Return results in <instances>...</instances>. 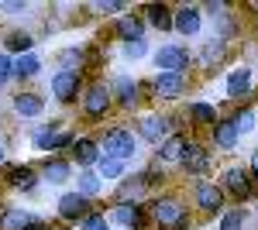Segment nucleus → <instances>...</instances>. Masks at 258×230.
<instances>
[{
  "mask_svg": "<svg viewBox=\"0 0 258 230\" xmlns=\"http://www.w3.org/2000/svg\"><path fill=\"white\" fill-rule=\"evenodd\" d=\"M251 90V72L248 69H234L227 76V96H244Z\"/></svg>",
  "mask_w": 258,
  "mask_h": 230,
  "instance_id": "f3484780",
  "label": "nucleus"
},
{
  "mask_svg": "<svg viewBox=\"0 0 258 230\" xmlns=\"http://www.w3.org/2000/svg\"><path fill=\"white\" fill-rule=\"evenodd\" d=\"M155 65H159L162 72H179L182 76V69H189V52L186 48H176V45H165L159 55H155Z\"/></svg>",
  "mask_w": 258,
  "mask_h": 230,
  "instance_id": "f257e3e1",
  "label": "nucleus"
},
{
  "mask_svg": "<svg viewBox=\"0 0 258 230\" xmlns=\"http://www.w3.org/2000/svg\"><path fill=\"white\" fill-rule=\"evenodd\" d=\"M41 96H35V93H18L14 96V110H18L21 117H38L41 114Z\"/></svg>",
  "mask_w": 258,
  "mask_h": 230,
  "instance_id": "2eb2a0df",
  "label": "nucleus"
},
{
  "mask_svg": "<svg viewBox=\"0 0 258 230\" xmlns=\"http://www.w3.org/2000/svg\"><path fill=\"white\" fill-rule=\"evenodd\" d=\"M224 55H227V45H224V41H210V45L203 48V62H207V65H214V62H220Z\"/></svg>",
  "mask_w": 258,
  "mask_h": 230,
  "instance_id": "cd10ccee",
  "label": "nucleus"
},
{
  "mask_svg": "<svg viewBox=\"0 0 258 230\" xmlns=\"http://www.w3.org/2000/svg\"><path fill=\"white\" fill-rule=\"evenodd\" d=\"M103 148H107V158L124 162V158H131V155H135V137L127 134V131H107Z\"/></svg>",
  "mask_w": 258,
  "mask_h": 230,
  "instance_id": "f03ea898",
  "label": "nucleus"
},
{
  "mask_svg": "<svg viewBox=\"0 0 258 230\" xmlns=\"http://www.w3.org/2000/svg\"><path fill=\"white\" fill-rule=\"evenodd\" d=\"M141 31H145V28H141L138 18H124L120 21V38L127 41V45H131V41H141Z\"/></svg>",
  "mask_w": 258,
  "mask_h": 230,
  "instance_id": "5701e85b",
  "label": "nucleus"
},
{
  "mask_svg": "<svg viewBox=\"0 0 258 230\" xmlns=\"http://www.w3.org/2000/svg\"><path fill=\"white\" fill-rule=\"evenodd\" d=\"M0 227H4V230H45L38 220H35V216H28V213H18V210L4 213V216H0Z\"/></svg>",
  "mask_w": 258,
  "mask_h": 230,
  "instance_id": "9d476101",
  "label": "nucleus"
},
{
  "mask_svg": "<svg viewBox=\"0 0 258 230\" xmlns=\"http://www.w3.org/2000/svg\"><path fill=\"white\" fill-rule=\"evenodd\" d=\"M73 155H76V162H80L83 169H86V165H93V162L100 158L97 144H93V141H86V137H83V141H73Z\"/></svg>",
  "mask_w": 258,
  "mask_h": 230,
  "instance_id": "6ab92c4d",
  "label": "nucleus"
},
{
  "mask_svg": "<svg viewBox=\"0 0 258 230\" xmlns=\"http://www.w3.org/2000/svg\"><path fill=\"white\" fill-rule=\"evenodd\" d=\"M124 172V162L117 158H100V179H120Z\"/></svg>",
  "mask_w": 258,
  "mask_h": 230,
  "instance_id": "a878e982",
  "label": "nucleus"
},
{
  "mask_svg": "<svg viewBox=\"0 0 258 230\" xmlns=\"http://www.w3.org/2000/svg\"><path fill=\"white\" fill-rule=\"evenodd\" d=\"M189 114L197 117V120H203V124H214V110L207 107V103H193V110Z\"/></svg>",
  "mask_w": 258,
  "mask_h": 230,
  "instance_id": "7c9ffc66",
  "label": "nucleus"
},
{
  "mask_svg": "<svg viewBox=\"0 0 258 230\" xmlns=\"http://www.w3.org/2000/svg\"><path fill=\"white\" fill-rule=\"evenodd\" d=\"M38 69H41L38 55H21L18 62H14V72H18V76H35Z\"/></svg>",
  "mask_w": 258,
  "mask_h": 230,
  "instance_id": "393cba45",
  "label": "nucleus"
},
{
  "mask_svg": "<svg viewBox=\"0 0 258 230\" xmlns=\"http://www.w3.org/2000/svg\"><path fill=\"white\" fill-rule=\"evenodd\" d=\"M83 107H86L90 117H103L107 107H110V90H107V86H93L90 93L83 96Z\"/></svg>",
  "mask_w": 258,
  "mask_h": 230,
  "instance_id": "20e7f679",
  "label": "nucleus"
},
{
  "mask_svg": "<svg viewBox=\"0 0 258 230\" xmlns=\"http://www.w3.org/2000/svg\"><path fill=\"white\" fill-rule=\"evenodd\" d=\"M11 72H14V65H11V62H7V58L0 55V83H4V79L11 76Z\"/></svg>",
  "mask_w": 258,
  "mask_h": 230,
  "instance_id": "f704fd0d",
  "label": "nucleus"
},
{
  "mask_svg": "<svg viewBox=\"0 0 258 230\" xmlns=\"http://www.w3.org/2000/svg\"><path fill=\"white\" fill-rule=\"evenodd\" d=\"M52 93L59 96V100H76V93H80V76L73 69L59 72V76L52 79Z\"/></svg>",
  "mask_w": 258,
  "mask_h": 230,
  "instance_id": "39448f33",
  "label": "nucleus"
},
{
  "mask_svg": "<svg viewBox=\"0 0 258 230\" xmlns=\"http://www.w3.org/2000/svg\"><path fill=\"white\" fill-rule=\"evenodd\" d=\"M86 210H90V199H86V196H80V192H66V196L59 199L62 220H83V216H86Z\"/></svg>",
  "mask_w": 258,
  "mask_h": 230,
  "instance_id": "7ed1b4c3",
  "label": "nucleus"
},
{
  "mask_svg": "<svg viewBox=\"0 0 258 230\" xmlns=\"http://www.w3.org/2000/svg\"><path fill=\"white\" fill-rule=\"evenodd\" d=\"M138 131L145 141H162V137L172 131V120H162V117H145L138 124Z\"/></svg>",
  "mask_w": 258,
  "mask_h": 230,
  "instance_id": "6e6552de",
  "label": "nucleus"
},
{
  "mask_svg": "<svg viewBox=\"0 0 258 230\" xmlns=\"http://www.w3.org/2000/svg\"><path fill=\"white\" fill-rule=\"evenodd\" d=\"M197 203L203 206V210H220V189L203 182V186L197 189Z\"/></svg>",
  "mask_w": 258,
  "mask_h": 230,
  "instance_id": "aec40b11",
  "label": "nucleus"
},
{
  "mask_svg": "<svg viewBox=\"0 0 258 230\" xmlns=\"http://www.w3.org/2000/svg\"><path fill=\"white\" fill-rule=\"evenodd\" d=\"M251 172H255V179H258V151H255V158H251Z\"/></svg>",
  "mask_w": 258,
  "mask_h": 230,
  "instance_id": "e433bc0d",
  "label": "nucleus"
},
{
  "mask_svg": "<svg viewBox=\"0 0 258 230\" xmlns=\"http://www.w3.org/2000/svg\"><path fill=\"white\" fill-rule=\"evenodd\" d=\"M114 90H117L120 103H135V96H138V83H135V79H117Z\"/></svg>",
  "mask_w": 258,
  "mask_h": 230,
  "instance_id": "b1692460",
  "label": "nucleus"
},
{
  "mask_svg": "<svg viewBox=\"0 0 258 230\" xmlns=\"http://www.w3.org/2000/svg\"><path fill=\"white\" fill-rule=\"evenodd\" d=\"M182 148H186L182 137H169V141L159 148V158L162 162H179V158H182Z\"/></svg>",
  "mask_w": 258,
  "mask_h": 230,
  "instance_id": "4be33fe9",
  "label": "nucleus"
},
{
  "mask_svg": "<svg viewBox=\"0 0 258 230\" xmlns=\"http://www.w3.org/2000/svg\"><path fill=\"white\" fill-rule=\"evenodd\" d=\"M224 186H227V192H231L234 199H248V192H251V179H248L244 169H231V172L224 175Z\"/></svg>",
  "mask_w": 258,
  "mask_h": 230,
  "instance_id": "0eeeda50",
  "label": "nucleus"
},
{
  "mask_svg": "<svg viewBox=\"0 0 258 230\" xmlns=\"http://www.w3.org/2000/svg\"><path fill=\"white\" fill-rule=\"evenodd\" d=\"M214 141H217L220 148H234V144H238V127H234V120H220L217 127H214Z\"/></svg>",
  "mask_w": 258,
  "mask_h": 230,
  "instance_id": "a211bd4d",
  "label": "nucleus"
},
{
  "mask_svg": "<svg viewBox=\"0 0 258 230\" xmlns=\"http://www.w3.org/2000/svg\"><path fill=\"white\" fill-rule=\"evenodd\" d=\"M114 223H124L131 230H145V213H141L138 203H120L114 210Z\"/></svg>",
  "mask_w": 258,
  "mask_h": 230,
  "instance_id": "423d86ee",
  "label": "nucleus"
},
{
  "mask_svg": "<svg viewBox=\"0 0 258 230\" xmlns=\"http://www.w3.org/2000/svg\"><path fill=\"white\" fill-rule=\"evenodd\" d=\"M45 179H48L52 186H62V182L69 179V162H62V158L48 162V165H45Z\"/></svg>",
  "mask_w": 258,
  "mask_h": 230,
  "instance_id": "412c9836",
  "label": "nucleus"
},
{
  "mask_svg": "<svg viewBox=\"0 0 258 230\" xmlns=\"http://www.w3.org/2000/svg\"><path fill=\"white\" fill-rule=\"evenodd\" d=\"M0 162H4V144H0Z\"/></svg>",
  "mask_w": 258,
  "mask_h": 230,
  "instance_id": "4c0bfd02",
  "label": "nucleus"
},
{
  "mask_svg": "<svg viewBox=\"0 0 258 230\" xmlns=\"http://www.w3.org/2000/svg\"><path fill=\"white\" fill-rule=\"evenodd\" d=\"M7 182L14 189H35L38 186V175H35V169H28V165H11L7 169Z\"/></svg>",
  "mask_w": 258,
  "mask_h": 230,
  "instance_id": "9b49d317",
  "label": "nucleus"
},
{
  "mask_svg": "<svg viewBox=\"0 0 258 230\" xmlns=\"http://www.w3.org/2000/svg\"><path fill=\"white\" fill-rule=\"evenodd\" d=\"M234 127H238V134L241 131H251V127H255V114H251V110H241V114L234 117Z\"/></svg>",
  "mask_w": 258,
  "mask_h": 230,
  "instance_id": "c756f323",
  "label": "nucleus"
},
{
  "mask_svg": "<svg viewBox=\"0 0 258 230\" xmlns=\"http://www.w3.org/2000/svg\"><path fill=\"white\" fill-rule=\"evenodd\" d=\"M100 7H103V11H124V4H120V0H103Z\"/></svg>",
  "mask_w": 258,
  "mask_h": 230,
  "instance_id": "c9c22d12",
  "label": "nucleus"
},
{
  "mask_svg": "<svg viewBox=\"0 0 258 230\" xmlns=\"http://www.w3.org/2000/svg\"><path fill=\"white\" fill-rule=\"evenodd\" d=\"M124 52H127V58H141L145 52H148V45H145V38H141V41H131V45H124Z\"/></svg>",
  "mask_w": 258,
  "mask_h": 230,
  "instance_id": "2f4dec72",
  "label": "nucleus"
},
{
  "mask_svg": "<svg viewBox=\"0 0 258 230\" xmlns=\"http://www.w3.org/2000/svg\"><path fill=\"white\" fill-rule=\"evenodd\" d=\"M241 223H244V213H224L220 216V230H241Z\"/></svg>",
  "mask_w": 258,
  "mask_h": 230,
  "instance_id": "c85d7f7f",
  "label": "nucleus"
},
{
  "mask_svg": "<svg viewBox=\"0 0 258 230\" xmlns=\"http://www.w3.org/2000/svg\"><path fill=\"white\" fill-rule=\"evenodd\" d=\"M7 45H11L14 52H28V48H31V38H28V35H11Z\"/></svg>",
  "mask_w": 258,
  "mask_h": 230,
  "instance_id": "473e14b6",
  "label": "nucleus"
},
{
  "mask_svg": "<svg viewBox=\"0 0 258 230\" xmlns=\"http://www.w3.org/2000/svg\"><path fill=\"white\" fill-rule=\"evenodd\" d=\"M182 90H186V79L179 76V72H162L155 79V93L159 96H179Z\"/></svg>",
  "mask_w": 258,
  "mask_h": 230,
  "instance_id": "f8f14e48",
  "label": "nucleus"
},
{
  "mask_svg": "<svg viewBox=\"0 0 258 230\" xmlns=\"http://www.w3.org/2000/svg\"><path fill=\"white\" fill-rule=\"evenodd\" d=\"M172 28L182 31V35H197L200 31V11L197 7H179L176 18H172Z\"/></svg>",
  "mask_w": 258,
  "mask_h": 230,
  "instance_id": "1a4fd4ad",
  "label": "nucleus"
},
{
  "mask_svg": "<svg viewBox=\"0 0 258 230\" xmlns=\"http://www.w3.org/2000/svg\"><path fill=\"white\" fill-rule=\"evenodd\" d=\"M100 192V175H93V172H83V179H80V196H97Z\"/></svg>",
  "mask_w": 258,
  "mask_h": 230,
  "instance_id": "bb28decb",
  "label": "nucleus"
},
{
  "mask_svg": "<svg viewBox=\"0 0 258 230\" xmlns=\"http://www.w3.org/2000/svg\"><path fill=\"white\" fill-rule=\"evenodd\" d=\"M155 220H159L162 227L182 223V210H179V203H172V199H159V203H155Z\"/></svg>",
  "mask_w": 258,
  "mask_h": 230,
  "instance_id": "ddd939ff",
  "label": "nucleus"
},
{
  "mask_svg": "<svg viewBox=\"0 0 258 230\" xmlns=\"http://www.w3.org/2000/svg\"><path fill=\"white\" fill-rule=\"evenodd\" d=\"M145 14H148V24L159 28V31H169V28H172V11H169L165 4H148Z\"/></svg>",
  "mask_w": 258,
  "mask_h": 230,
  "instance_id": "dca6fc26",
  "label": "nucleus"
},
{
  "mask_svg": "<svg viewBox=\"0 0 258 230\" xmlns=\"http://www.w3.org/2000/svg\"><path fill=\"white\" fill-rule=\"evenodd\" d=\"M83 230H107V223H103L100 216H86V220H83Z\"/></svg>",
  "mask_w": 258,
  "mask_h": 230,
  "instance_id": "72a5a7b5",
  "label": "nucleus"
},
{
  "mask_svg": "<svg viewBox=\"0 0 258 230\" xmlns=\"http://www.w3.org/2000/svg\"><path fill=\"white\" fill-rule=\"evenodd\" d=\"M179 162H182V165H186L189 172H197V175H200V172H207V165H210L200 144H186V148H182V158H179Z\"/></svg>",
  "mask_w": 258,
  "mask_h": 230,
  "instance_id": "4468645a",
  "label": "nucleus"
}]
</instances>
